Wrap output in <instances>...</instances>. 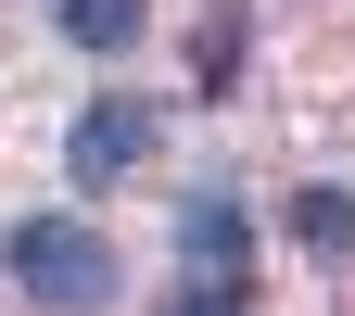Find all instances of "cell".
<instances>
[{
	"label": "cell",
	"mask_w": 355,
	"mask_h": 316,
	"mask_svg": "<svg viewBox=\"0 0 355 316\" xmlns=\"http://www.w3.org/2000/svg\"><path fill=\"white\" fill-rule=\"evenodd\" d=\"M292 228H304V253H355V190H304Z\"/></svg>",
	"instance_id": "obj_6"
},
{
	"label": "cell",
	"mask_w": 355,
	"mask_h": 316,
	"mask_svg": "<svg viewBox=\"0 0 355 316\" xmlns=\"http://www.w3.org/2000/svg\"><path fill=\"white\" fill-rule=\"evenodd\" d=\"M140 152H153V114H140V102H89L76 140H64V177H76V190H114Z\"/></svg>",
	"instance_id": "obj_2"
},
{
	"label": "cell",
	"mask_w": 355,
	"mask_h": 316,
	"mask_svg": "<svg viewBox=\"0 0 355 316\" xmlns=\"http://www.w3.org/2000/svg\"><path fill=\"white\" fill-rule=\"evenodd\" d=\"M13 279L38 291V304H114V241H89L76 228V215H26V228H13Z\"/></svg>",
	"instance_id": "obj_1"
},
{
	"label": "cell",
	"mask_w": 355,
	"mask_h": 316,
	"mask_svg": "<svg viewBox=\"0 0 355 316\" xmlns=\"http://www.w3.org/2000/svg\"><path fill=\"white\" fill-rule=\"evenodd\" d=\"M64 38L76 51H127L140 38V0H64Z\"/></svg>",
	"instance_id": "obj_5"
},
{
	"label": "cell",
	"mask_w": 355,
	"mask_h": 316,
	"mask_svg": "<svg viewBox=\"0 0 355 316\" xmlns=\"http://www.w3.org/2000/svg\"><path fill=\"white\" fill-rule=\"evenodd\" d=\"M241 304H254V279H241V266H191V279L165 291V316H241Z\"/></svg>",
	"instance_id": "obj_4"
},
{
	"label": "cell",
	"mask_w": 355,
	"mask_h": 316,
	"mask_svg": "<svg viewBox=\"0 0 355 316\" xmlns=\"http://www.w3.org/2000/svg\"><path fill=\"white\" fill-rule=\"evenodd\" d=\"M178 253H191V266H241V253H254L241 203H229V190H191V203H178Z\"/></svg>",
	"instance_id": "obj_3"
}]
</instances>
